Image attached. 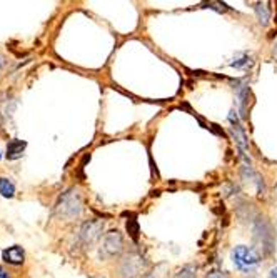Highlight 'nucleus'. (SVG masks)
I'll use <instances>...</instances> for the list:
<instances>
[{
	"label": "nucleus",
	"instance_id": "obj_20",
	"mask_svg": "<svg viewBox=\"0 0 277 278\" xmlns=\"http://www.w3.org/2000/svg\"><path fill=\"white\" fill-rule=\"evenodd\" d=\"M249 278H257V276H254V275H252V276H249Z\"/></svg>",
	"mask_w": 277,
	"mask_h": 278
},
{
	"label": "nucleus",
	"instance_id": "obj_8",
	"mask_svg": "<svg viewBox=\"0 0 277 278\" xmlns=\"http://www.w3.org/2000/svg\"><path fill=\"white\" fill-rule=\"evenodd\" d=\"M2 258H4V261H7V263H10V265H22L25 260L24 248L19 247V245H15V247L4 250Z\"/></svg>",
	"mask_w": 277,
	"mask_h": 278
},
{
	"label": "nucleus",
	"instance_id": "obj_19",
	"mask_svg": "<svg viewBox=\"0 0 277 278\" xmlns=\"http://www.w3.org/2000/svg\"><path fill=\"white\" fill-rule=\"evenodd\" d=\"M269 278H277V266L275 268L270 270V273H269Z\"/></svg>",
	"mask_w": 277,
	"mask_h": 278
},
{
	"label": "nucleus",
	"instance_id": "obj_14",
	"mask_svg": "<svg viewBox=\"0 0 277 278\" xmlns=\"http://www.w3.org/2000/svg\"><path fill=\"white\" fill-rule=\"evenodd\" d=\"M174 278H197V270H195L192 265H187V266H184L182 270H179L177 273L174 275Z\"/></svg>",
	"mask_w": 277,
	"mask_h": 278
},
{
	"label": "nucleus",
	"instance_id": "obj_9",
	"mask_svg": "<svg viewBox=\"0 0 277 278\" xmlns=\"http://www.w3.org/2000/svg\"><path fill=\"white\" fill-rule=\"evenodd\" d=\"M236 95L239 99V108H241V115L246 117V110H247V102H249V87L244 82H236Z\"/></svg>",
	"mask_w": 277,
	"mask_h": 278
},
{
	"label": "nucleus",
	"instance_id": "obj_1",
	"mask_svg": "<svg viewBox=\"0 0 277 278\" xmlns=\"http://www.w3.org/2000/svg\"><path fill=\"white\" fill-rule=\"evenodd\" d=\"M56 212L59 219H64L67 222L79 219L80 214H82V197H80L77 190H69L67 193H64L56 206Z\"/></svg>",
	"mask_w": 277,
	"mask_h": 278
},
{
	"label": "nucleus",
	"instance_id": "obj_5",
	"mask_svg": "<svg viewBox=\"0 0 277 278\" xmlns=\"http://www.w3.org/2000/svg\"><path fill=\"white\" fill-rule=\"evenodd\" d=\"M102 230H104V222H100V220L85 222L79 233V238L84 247H92V245L102 237Z\"/></svg>",
	"mask_w": 277,
	"mask_h": 278
},
{
	"label": "nucleus",
	"instance_id": "obj_15",
	"mask_svg": "<svg viewBox=\"0 0 277 278\" xmlns=\"http://www.w3.org/2000/svg\"><path fill=\"white\" fill-rule=\"evenodd\" d=\"M127 232H129L130 238H132L134 242H137V240H139V223H137V220H135V219L127 220Z\"/></svg>",
	"mask_w": 277,
	"mask_h": 278
},
{
	"label": "nucleus",
	"instance_id": "obj_16",
	"mask_svg": "<svg viewBox=\"0 0 277 278\" xmlns=\"http://www.w3.org/2000/svg\"><path fill=\"white\" fill-rule=\"evenodd\" d=\"M205 278H229V275L226 271H210Z\"/></svg>",
	"mask_w": 277,
	"mask_h": 278
},
{
	"label": "nucleus",
	"instance_id": "obj_7",
	"mask_svg": "<svg viewBox=\"0 0 277 278\" xmlns=\"http://www.w3.org/2000/svg\"><path fill=\"white\" fill-rule=\"evenodd\" d=\"M124 250V238L122 235L116 232H108L104 237V243L100 248V257H117Z\"/></svg>",
	"mask_w": 277,
	"mask_h": 278
},
{
	"label": "nucleus",
	"instance_id": "obj_6",
	"mask_svg": "<svg viewBox=\"0 0 277 278\" xmlns=\"http://www.w3.org/2000/svg\"><path fill=\"white\" fill-rule=\"evenodd\" d=\"M229 122L232 123V127H231V133H232V137H234L236 140V145H237V149L239 152H241V157L244 160H246L247 163H251V159L247 157V137H246V132H244V128L241 127V123L237 122V115H236V112L232 110L231 112V115H229Z\"/></svg>",
	"mask_w": 277,
	"mask_h": 278
},
{
	"label": "nucleus",
	"instance_id": "obj_11",
	"mask_svg": "<svg viewBox=\"0 0 277 278\" xmlns=\"http://www.w3.org/2000/svg\"><path fill=\"white\" fill-rule=\"evenodd\" d=\"M256 15H257V20H259V24L265 27L269 24V20H270V7H269V4L267 2H259L256 4Z\"/></svg>",
	"mask_w": 277,
	"mask_h": 278
},
{
	"label": "nucleus",
	"instance_id": "obj_18",
	"mask_svg": "<svg viewBox=\"0 0 277 278\" xmlns=\"http://www.w3.org/2000/svg\"><path fill=\"white\" fill-rule=\"evenodd\" d=\"M147 278H164V275L159 273V271H154V273H150Z\"/></svg>",
	"mask_w": 277,
	"mask_h": 278
},
{
	"label": "nucleus",
	"instance_id": "obj_10",
	"mask_svg": "<svg viewBox=\"0 0 277 278\" xmlns=\"http://www.w3.org/2000/svg\"><path fill=\"white\" fill-rule=\"evenodd\" d=\"M27 147V142H22V140H10L7 144V154H5V157H7V160H17L22 157V154H24Z\"/></svg>",
	"mask_w": 277,
	"mask_h": 278
},
{
	"label": "nucleus",
	"instance_id": "obj_4",
	"mask_svg": "<svg viewBox=\"0 0 277 278\" xmlns=\"http://www.w3.org/2000/svg\"><path fill=\"white\" fill-rule=\"evenodd\" d=\"M254 238L256 242L260 245L262 252L265 255H270L274 250V233H272V227L270 223L264 219H259V222L254 227Z\"/></svg>",
	"mask_w": 277,
	"mask_h": 278
},
{
	"label": "nucleus",
	"instance_id": "obj_12",
	"mask_svg": "<svg viewBox=\"0 0 277 278\" xmlns=\"http://www.w3.org/2000/svg\"><path fill=\"white\" fill-rule=\"evenodd\" d=\"M0 193L4 195L5 198H12L15 195V185L10 178L0 177Z\"/></svg>",
	"mask_w": 277,
	"mask_h": 278
},
{
	"label": "nucleus",
	"instance_id": "obj_17",
	"mask_svg": "<svg viewBox=\"0 0 277 278\" xmlns=\"http://www.w3.org/2000/svg\"><path fill=\"white\" fill-rule=\"evenodd\" d=\"M0 278H12L9 275V271L4 268V266H0Z\"/></svg>",
	"mask_w": 277,
	"mask_h": 278
},
{
	"label": "nucleus",
	"instance_id": "obj_3",
	"mask_svg": "<svg viewBox=\"0 0 277 278\" xmlns=\"http://www.w3.org/2000/svg\"><path fill=\"white\" fill-rule=\"evenodd\" d=\"M145 271H147V261L144 260L142 255L129 253L127 257L122 258L117 273L121 278H140Z\"/></svg>",
	"mask_w": 277,
	"mask_h": 278
},
{
	"label": "nucleus",
	"instance_id": "obj_13",
	"mask_svg": "<svg viewBox=\"0 0 277 278\" xmlns=\"http://www.w3.org/2000/svg\"><path fill=\"white\" fill-rule=\"evenodd\" d=\"M251 57L247 53H241L234 58V62H231V67H236V68H247L251 65Z\"/></svg>",
	"mask_w": 277,
	"mask_h": 278
},
{
	"label": "nucleus",
	"instance_id": "obj_2",
	"mask_svg": "<svg viewBox=\"0 0 277 278\" xmlns=\"http://www.w3.org/2000/svg\"><path fill=\"white\" fill-rule=\"evenodd\" d=\"M232 263L244 273H252L254 270L260 265V255L256 248L246 247V245H239L231 253Z\"/></svg>",
	"mask_w": 277,
	"mask_h": 278
}]
</instances>
